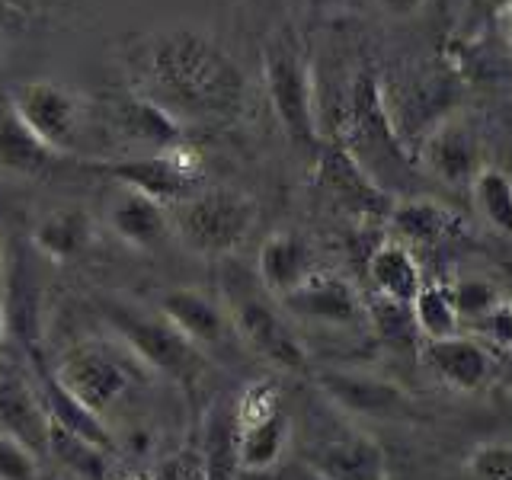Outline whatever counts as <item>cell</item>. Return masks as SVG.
<instances>
[{
    "mask_svg": "<svg viewBox=\"0 0 512 480\" xmlns=\"http://www.w3.org/2000/svg\"><path fill=\"white\" fill-rule=\"evenodd\" d=\"M132 93L176 122H237L247 109V77L231 52L192 26L157 29L128 45Z\"/></svg>",
    "mask_w": 512,
    "mask_h": 480,
    "instance_id": "cell-1",
    "label": "cell"
},
{
    "mask_svg": "<svg viewBox=\"0 0 512 480\" xmlns=\"http://www.w3.org/2000/svg\"><path fill=\"white\" fill-rule=\"evenodd\" d=\"M218 298L228 311L234 336L247 349L282 372H308V349L301 346L292 320L260 285L256 272H247L237 260L224 256L218 272Z\"/></svg>",
    "mask_w": 512,
    "mask_h": 480,
    "instance_id": "cell-2",
    "label": "cell"
},
{
    "mask_svg": "<svg viewBox=\"0 0 512 480\" xmlns=\"http://www.w3.org/2000/svg\"><path fill=\"white\" fill-rule=\"evenodd\" d=\"M103 317L119 336L122 349L132 356L141 368L151 375H164L176 388L192 391L205 381L208 362L205 352L189 343L167 317L160 314H141L138 308L125 301H103Z\"/></svg>",
    "mask_w": 512,
    "mask_h": 480,
    "instance_id": "cell-3",
    "label": "cell"
},
{
    "mask_svg": "<svg viewBox=\"0 0 512 480\" xmlns=\"http://www.w3.org/2000/svg\"><path fill=\"white\" fill-rule=\"evenodd\" d=\"M170 234L180 244L208 260L234 256L256 228V202L231 186L192 192L189 199L167 208Z\"/></svg>",
    "mask_w": 512,
    "mask_h": 480,
    "instance_id": "cell-4",
    "label": "cell"
},
{
    "mask_svg": "<svg viewBox=\"0 0 512 480\" xmlns=\"http://www.w3.org/2000/svg\"><path fill=\"white\" fill-rule=\"evenodd\" d=\"M263 80L269 93V106L276 112L285 138L298 148H317V100L311 64L292 32H276L263 48Z\"/></svg>",
    "mask_w": 512,
    "mask_h": 480,
    "instance_id": "cell-5",
    "label": "cell"
},
{
    "mask_svg": "<svg viewBox=\"0 0 512 480\" xmlns=\"http://www.w3.org/2000/svg\"><path fill=\"white\" fill-rule=\"evenodd\" d=\"M240 420V471L266 474L282 461L292 442V420L282 407L279 388L269 381H256L237 400Z\"/></svg>",
    "mask_w": 512,
    "mask_h": 480,
    "instance_id": "cell-6",
    "label": "cell"
},
{
    "mask_svg": "<svg viewBox=\"0 0 512 480\" xmlns=\"http://www.w3.org/2000/svg\"><path fill=\"white\" fill-rule=\"evenodd\" d=\"M96 167L109 173L119 186L135 189L167 208L202 189V160L186 144L132 160H100Z\"/></svg>",
    "mask_w": 512,
    "mask_h": 480,
    "instance_id": "cell-7",
    "label": "cell"
},
{
    "mask_svg": "<svg viewBox=\"0 0 512 480\" xmlns=\"http://www.w3.org/2000/svg\"><path fill=\"white\" fill-rule=\"evenodd\" d=\"M10 106L48 148L58 151L61 157H77L84 103H80V96L71 87L45 77L26 80L10 96Z\"/></svg>",
    "mask_w": 512,
    "mask_h": 480,
    "instance_id": "cell-8",
    "label": "cell"
},
{
    "mask_svg": "<svg viewBox=\"0 0 512 480\" xmlns=\"http://www.w3.org/2000/svg\"><path fill=\"white\" fill-rule=\"evenodd\" d=\"M52 375L77 400H84V404L100 416H106L125 397V391L132 388V372H128V365L112 349L93 346V343L74 346L68 356L58 362Z\"/></svg>",
    "mask_w": 512,
    "mask_h": 480,
    "instance_id": "cell-9",
    "label": "cell"
},
{
    "mask_svg": "<svg viewBox=\"0 0 512 480\" xmlns=\"http://www.w3.org/2000/svg\"><path fill=\"white\" fill-rule=\"evenodd\" d=\"M301 458L314 480H388V458L381 445L352 426L308 442Z\"/></svg>",
    "mask_w": 512,
    "mask_h": 480,
    "instance_id": "cell-10",
    "label": "cell"
},
{
    "mask_svg": "<svg viewBox=\"0 0 512 480\" xmlns=\"http://www.w3.org/2000/svg\"><path fill=\"white\" fill-rule=\"evenodd\" d=\"M416 160L429 176H436L445 186H471L474 176L487 167L477 132L461 116H442L432 125L420 138Z\"/></svg>",
    "mask_w": 512,
    "mask_h": 480,
    "instance_id": "cell-11",
    "label": "cell"
},
{
    "mask_svg": "<svg viewBox=\"0 0 512 480\" xmlns=\"http://www.w3.org/2000/svg\"><path fill=\"white\" fill-rule=\"evenodd\" d=\"M279 304L288 317L308 320V324H320V327H336V330L359 327L368 314L356 288L343 276L327 269H314L298 288L279 298Z\"/></svg>",
    "mask_w": 512,
    "mask_h": 480,
    "instance_id": "cell-12",
    "label": "cell"
},
{
    "mask_svg": "<svg viewBox=\"0 0 512 480\" xmlns=\"http://www.w3.org/2000/svg\"><path fill=\"white\" fill-rule=\"evenodd\" d=\"M157 314L167 317L189 343H196L205 356L218 346H228L234 327L221 298H212L199 288H173L157 304Z\"/></svg>",
    "mask_w": 512,
    "mask_h": 480,
    "instance_id": "cell-13",
    "label": "cell"
},
{
    "mask_svg": "<svg viewBox=\"0 0 512 480\" xmlns=\"http://www.w3.org/2000/svg\"><path fill=\"white\" fill-rule=\"evenodd\" d=\"M317 388L333 407L349 416H368V420H394L407 410V397L394 381H384L362 372H324L317 375Z\"/></svg>",
    "mask_w": 512,
    "mask_h": 480,
    "instance_id": "cell-14",
    "label": "cell"
},
{
    "mask_svg": "<svg viewBox=\"0 0 512 480\" xmlns=\"http://www.w3.org/2000/svg\"><path fill=\"white\" fill-rule=\"evenodd\" d=\"M420 359L445 388L458 394H474L490 381L493 359L487 346H480L474 336H448V340H426L420 346Z\"/></svg>",
    "mask_w": 512,
    "mask_h": 480,
    "instance_id": "cell-15",
    "label": "cell"
},
{
    "mask_svg": "<svg viewBox=\"0 0 512 480\" xmlns=\"http://www.w3.org/2000/svg\"><path fill=\"white\" fill-rule=\"evenodd\" d=\"M317 183L330 189L346 208L359 215H384L388 218V196L378 180L368 173L346 148H324L317 160Z\"/></svg>",
    "mask_w": 512,
    "mask_h": 480,
    "instance_id": "cell-16",
    "label": "cell"
},
{
    "mask_svg": "<svg viewBox=\"0 0 512 480\" xmlns=\"http://www.w3.org/2000/svg\"><path fill=\"white\" fill-rule=\"evenodd\" d=\"M106 224L122 244L135 250H160L170 240V212L135 189H122L106 208Z\"/></svg>",
    "mask_w": 512,
    "mask_h": 480,
    "instance_id": "cell-17",
    "label": "cell"
},
{
    "mask_svg": "<svg viewBox=\"0 0 512 480\" xmlns=\"http://www.w3.org/2000/svg\"><path fill=\"white\" fill-rule=\"evenodd\" d=\"M314 266V253L308 247V240L295 231H276L263 240L260 253H256V279L266 288L272 298H285L292 288H298L304 279L311 276Z\"/></svg>",
    "mask_w": 512,
    "mask_h": 480,
    "instance_id": "cell-18",
    "label": "cell"
},
{
    "mask_svg": "<svg viewBox=\"0 0 512 480\" xmlns=\"http://www.w3.org/2000/svg\"><path fill=\"white\" fill-rule=\"evenodd\" d=\"M199 458L208 480H234L240 474V420L237 400H215L202 416Z\"/></svg>",
    "mask_w": 512,
    "mask_h": 480,
    "instance_id": "cell-19",
    "label": "cell"
},
{
    "mask_svg": "<svg viewBox=\"0 0 512 480\" xmlns=\"http://www.w3.org/2000/svg\"><path fill=\"white\" fill-rule=\"evenodd\" d=\"M0 432L32 448L39 458L48 455V413L42 394L20 378H0Z\"/></svg>",
    "mask_w": 512,
    "mask_h": 480,
    "instance_id": "cell-20",
    "label": "cell"
},
{
    "mask_svg": "<svg viewBox=\"0 0 512 480\" xmlns=\"http://www.w3.org/2000/svg\"><path fill=\"white\" fill-rule=\"evenodd\" d=\"M96 237V221L90 218L87 208L64 205L48 212L36 228H32V244L42 256L52 263H68L77 260L80 253H87Z\"/></svg>",
    "mask_w": 512,
    "mask_h": 480,
    "instance_id": "cell-21",
    "label": "cell"
},
{
    "mask_svg": "<svg viewBox=\"0 0 512 480\" xmlns=\"http://www.w3.org/2000/svg\"><path fill=\"white\" fill-rule=\"evenodd\" d=\"M61 160L58 151L32 132V128L16 116L13 106H0V173L10 176H39Z\"/></svg>",
    "mask_w": 512,
    "mask_h": 480,
    "instance_id": "cell-22",
    "label": "cell"
},
{
    "mask_svg": "<svg viewBox=\"0 0 512 480\" xmlns=\"http://www.w3.org/2000/svg\"><path fill=\"white\" fill-rule=\"evenodd\" d=\"M42 404L48 413V423L74 432V436L87 439L90 445L103 448V452L116 448V436H112V429L106 426V416L90 410L84 400H77L55 375H45L42 381Z\"/></svg>",
    "mask_w": 512,
    "mask_h": 480,
    "instance_id": "cell-23",
    "label": "cell"
},
{
    "mask_svg": "<svg viewBox=\"0 0 512 480\" xmlns=\"http://www.w3.org/2000/svg\"><path fill=\"white\" fill-rule=\"evenodd\" d=\"M112 119L122 128V132L132 138L148 144V148L157 151H170L176 144H183V122H176L170 112H164L160 106H154L151 100H144L138 93H125L122 100L112 109Z\"/></svg>",
    "mask_w": 512,
    "mask_h": 480,
    "instance_id": "cell-24",
    "label": "cell"
},
{
    "mask_svg": "<svg viewBox=\"0 0 512 480\" xmlns=\"http://www.w3.org/2000/svg\"><path fill=\"white\" fill-rule=\"evenodd\" d=\"M368 279H372L378 298H388L397 304H410L416 292L423 288L420 263H416L410 247L400 244V240H388V244H381L372 253V260H368Z\"/></svg>",
    "mask_w": 512,
    "mask_h": 480,
    "instance_id": "cell-25",
    "label": "cell"
},
{
    "mask_svg": "<svg viewBox=\"0 0 512 480\" xmlns=\"http://www.w3.org/2000/svg\"><path fill=\"white\" fill-rule=\"evenodd\" d=\"M388 224L400 244H439L455 228V215L432 199H397L388 208Z\"/></svg>",
    "mask_w": 512,
    "mask_h": 480,
    "instance_id": "cell-26",
    "label": "cell"
},
{
    "mask_svg": "<svg viewBox=\"0 0 512 480\" xmlns=\"http://www.w3.org/2000/svg\"><path fill=\"white\" fill-rule=\"evenodd\" d=\"M48 455L71 474V480H109V452L55 423H48Z\"/></svg>",
    "mask_w": 512,
    "mask_h": 480,
    "instance_id": "cell-27",
    "label": "cell"
},
{
    "mask_svg": "<svg viewBox=\"0 0 512 480\" xmlns=\"http://www.w3.org/2000/svg\"><path fill=\"white\" fill-rule=\"evenodd\" d=\"M410 314L416 333H423L426 340H448V336L461 333V317L452 298V285L445 282L423 285L410 301Z\"/></svg>",
    "mask_w": 512,
    "mask_h": 480,
    "instance_id": "cell-28",
    "label": "cell"
},
{
    "mask_svg": "<svg viewBox=\"0 0 512 480\" xmlns=\"http://www.w3.org/2000/svg\"><path fill=\"white\" fill-rule=\"evenodd\" d=\"M471 202L477 208V215L484 218V224L496 234L512 237V180L496 167H484L471 180Z\"/></svg>",
    "mask_w": 512,
    "mask_h": 480,
    "instance_id": "cell-29",
    "label": "cell"
},
{
    "mask_svg": "<svg viewBox=\"0 0 512 480\" xmlns=\"http://www.w3.org/2000/svg\"><path fill=\"white\" fill-rule=\"evenodd\" d=\"M452 298H455L461 324H480V320H484L506 295L493 282L468 276V279H458L452 285Z\"/></svg>",
    "mask_w": 512,
    "mask_h": 480,
    "instance_id": "cell-30",
    "label": "cell"
},
{
    "mask_svg": "<svg viewBox=\"0 0 512 480\" xmlns=\"http://www.w3.org/2000/svg\"><path fill=\"white\" fill-rule=\"evenodd\" d=\"M468 474L474 480H512V445L490 442L474 448L468 458Z\"/></svg>",
    "mask_w": 512,
    "mask_h": 480,
    "instance_id": "cell-31",
    "label": "cell"
},
{
    "mask_svg": "<svg viewBox=\"0 0 512 480\" xmlns=\"http://www.w3.org/2000/svg\"><path fill=\"white\" fill-rule=\"evenodd\" d=\"M39 455L0 432V480H39Z\"/></svg>",
    "mask_w": 512,
    "mask_h": 480,
    "instance_id": "cell-32",
    "label": "cell"
},
{
    "mask_svg": "<svg viewBox=\"0 0 512 480\" xmlns=\"http://www.w3.org/2000/svg\"><path fill=\"white\" fill-rule=\"evenodd\" d=\"M151 480H208V474L196 448H183V452L160 461Z\"/></svg>",
    "mask_w": 512,
    "mask_h": 480,
    "instance_id": "cell-33",
    "label": "cell"
},
{
    "mask_svg": "<svg viewBox=\"0 0 512 480\" xmlns=\"http://www.w3.org/2000/svg\"><path fill=\"white\" fill-rule=\"evenodd\" d=\"M477 327L496 349H512V298H503Z\"/></svg>",
    "mask_w": 512,
    "mask_h": 480,
    "instance_id": "cell-34",
    "label": "cell"
},
{
    "mask_svg": "<svg viewBox=\"0 0 512 480\" xmlns=\"http://www.w3.org/2000/svg\"><path fill=\"white\" fill-rule=\"evenodd\" d=\"M381 10L388 16H397V20H407V16H416L423 10L426 0H378Z\"/></svg>",
    "mask_w": 512,
    "mask_h": 480,
    "instance_id": "cell-35",
    "label": "cell"
},
{
    "mask_svg": "<svg viewBox=\"0 0 512 480\" xmlns=\"http://www.w3.org/2000/svg\"><path fill=\"white\" fill-rule=\"evenodd\" d=\"M500 16V23H503V29H506V36H509V42H512V7H506L503 13H496Z\"/></svg>",
    "mask_w": 512,
    "mask_h": 480,
    "instance_id": "cell-36",
    "label": "cell"
},
{
    "mask_svg": "<svg viewBox=\"0 0 512 480\" xmlns=\"http://www.w3.org/2000/svg\"><path fill=\"white\" fill-rule=\"evenodd\" d=\"M487 4H490V7H493L496 13H503L506 7H512V0H487Z\"/></svg>",
    "mask_w": 512,
    "mask_h": 480,
    "instance_id": "cell-37",
    "label": "cell"
},
{
    "mask_svg": "<svg viewBox=\"0 0 512 480\" xmlns=\"http://www.w3.org/2000/svg\"><path fill=\"white\" fill-rule=\"evenodd\" d=\"M4 330H7V311H4V301H0V340H4Z\"/></svg>",
    "mask_w": 512,
    "mask_h": 480,
    "instance_id": "cell-38",
    "label": "cell"
},
{
    "mask_svg": "<svg viewBox=\"0 0 512 480\" xmlns=\"http://www.w3.org/2000/svg\"><path fill=\"white\" fill-rule=\"evenodd\" d=\"M4 266H7V253H4V244H0V276H4Z\"/></svg>",
    "mask_w": 512,
    "mask_h": 480,
    "instance_id": "cell-39",
    "label": "cell"
},
{
    "mask_svg": "<svg viewBox=\"0 0 512 480\" xmlns=\"http://www.w3.org/2000/svg\"><path fill=\"white\" fill-rule=\"evenodd\" d=\"M119 480H151V477H141V474H128V477H119Z\"/></svg>",
    "mask_w": 512,
    "mask_h": 480,
    "instance_id": "cell-40",
    "label": "cell"
},
{
    "mask_svg": "<svg viewBox=\"0 0 512 480\" xmlns=\"http://www.w3.org/2000/svg\"><path fill=\"white\" fill-rule=\"evenodd\" d=\"M0 64H4V39H0Z\"/></svg>",
    "mask_w": 512,
    "mask_h": 480,
    "instance_id": "cell-41",
    "label": "cell"
}]
</instances>
